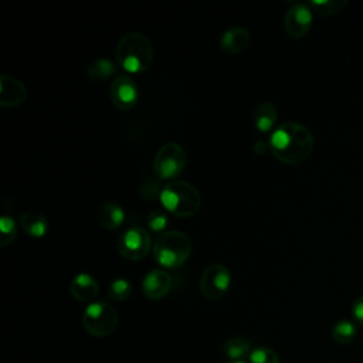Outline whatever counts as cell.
Masks as SVG:
<instances>
[{
	"instance_id": "obj_1",
	"label": "cell",
	"mask_w": 363,
	"mask_h": 363,
	"mask_svg": "<svg viewBox=\"0 0 363 363\" xmlns=\"http://www.w3.org/2000/svg\"><path fill=\"white\" fill-rule=\"evenodd\" d=\"M269 150L286 164H298L309 157L313 150L311 130L298 122H285L274 129L269 136Z\"/></svg>"
},
{
	"instance_id": "obj_2",
	"label": "cell",
	"mask_w": 363,
	"mask_h": 363,
	"mask_svg": "<svg viewBox=\"0 0 363 363\" xmlns=\"http://www.w3.org/2000/svg\"><path fill=\"white\" fill-rule=\"evenodd\" d=\"M153 54L152 41L139 31H130L122 35L115 50L118 64L130 74L146 71L152 65Z\"/></svg>"
},
{
	"instance_id": "obj_3",
	"label": "cell",
	"mask_w": 363,
	"mask_h": 363,
	"mask_svg": "<svg viewBox=\"0 0 363 363\" xmlns=\"http://www.w3.org/2000/svg\"><path fill=\"white\" fill-rule=\"evenodd\" d=\"M160 201L176 217H193L201 207L199 190L186 180H170L162 187Z\"/></svg>"
},
{
	"instance_id": "obj_4",
	"label": "cell",
	"mask_w": 363,
	"mask_h": 363,
	"mask_svg": "<svg viewBox=\"0 0 363 363\" xmlns=\"http://www.w3.org/2000/svg\"><path fill=\"white\" fill-rule=\"evenodd\" d=\"M190 254L191 241L179 230L164 231L153 242V257L157 264L166 268H180L186 264Z\"/></svg>"
},
{
	"instance_id": "obj_5",
	"label": "cell",
	"mask_w": 363,
	"mask_h": 363,
	"mask_svg": "<svg viewBox=\"0 0 363 363\" xmlns=\"http://www.w3.org/2000/svg\"><path fill=\"white\" fill-rule=\"evenodd\" d=\"M118 325V313L108 302L88 303L82 313L84 329L95 337L109 336Z\"/></svg>"
},
{
	"instance_id": "obj_6",
	"label": "cell",
	"mask_w": 363,
	"mask_h": 363,
	"mask_svg": "<svg viewBox=\"0 0 363 363\" xmlns=\"http://www.w3.org/2000/svg\"><path fill=\"white\" fill-rule=\"evenodd\" d=\"M186 166V152L182 145L176 142L163 143L153 159L155 173L160 179L177 177Z\"/></svg>"
},
{
	"instance_id": "obj_7",
	"label": "cell",
	"mask_w": 363,
	"mask_h": 363,
	"mask_svg": "<svg viewBox=\"0 0 363 363\" xmlns=\"http://www.w3.org/2000/svg\"><path fill=\"white\" fill-rule=\"evenodd\" d=\"M118 251L128 261L143 259L152 247L150 234L142 227H129L118 238Z\"/></svg>"
},
{
	"instance_id": "obj_8",
	"label": "cell",
	"mask_w": 363,
	"mask_h": 363,
	"mask_svg": "<svg viewBox=\"0 0 363 363\" xmlns=\"http://www.w3.org/2000/svg\"><path fill=\"white\" fill-rule=\"evenodd\" d=\"M231 284L230 269L221 264H210L204 268L200 277V292L208 301L223 298Z\"/></svg>"
},
{
	"instance_id": "obj_9",
	"label": "cell",
	"mask_w": 363,
	"mask_h": 363,
	"mask_svg": "<svg viewBox=\"0 0 363 363\" xmlns=\"http://www.w3.org/2000/svg\"><path fill=\"white\" fill-rule=\"evenodd\" d=\"M109 95L112 104L121 111L132 109L139 98L138 85L129 75H116L109 86Z\"/></svg>"
},
{
	"instance_id": "obj_10",
	"label": "cell",
	"mask_w": 363,
	"mask_h": 363,
	"mask_svg": "<svg viewBox=\"0 0 363 363\" xmlns=\"http://www.w3.org/2000/svg\"><path fill=\"white\" fill-rule=\"evenodd\" d=\"M313 14L308 4L296 3L291 6L284 17V27L289 37L302 38L312 27Z\"/></svg>"
},
{
	"instance_id": "obj_11",
	"label": "cell",
	"mask_w": 363,
	"mask_h": 363,
	"mask_svg": "<svg viewBox=\"0 0 363 363\" xmlns=\"http://www.w3.org/2000/svg\"><path fill=\"white\" fill-rule=\"evenodd\" d=\"M172 284L173 279L170 274L164 269L156 268L145 275L142 281V291L146 298L157 301L169 294V291L172 289Z\"/></svg>"
},
{
	"instance_id": "obj_12",
	"label": "cell",
	"mask_w": 363,
	"mask_h": 363,
	"mask_svg": "<svg viewBox=\"0 0 363 363\" xmlns=\"http://www.w3.org/2000/svg\"><path fill=\"white\" fill-rule=\"evenodd\" d=\"M27 98L26 85L7 74L0 75V105L1 106H17Z\"/></svg>"
},
{
	"instance_id": "obj_13",
	"label": "cell",
	"mask_w": 363,
	"mask_h": 363,
	"mask_svg": "<svg viewBox=\"0 0 363 363\" xmlns=\"http://www.w3.org/2000/svg\"><path fill=\"white\" fill-rule=\"evenodd\" d=\"M69 292L78 302L92 303L94 299L98 296L99 285L91 274L79 272L69 282Z\"/></svg>"
},
{
	"instance_id": "obj_14",
	"label": "cell",
	"mask_w": 363,
	"mask_h": 363,
	"mask_svg": "<svg viewBox=\"0 0 363 363\" xmlns=\"http://www.w3.org/2000/svg\"><path fill=\"white\" fill-rule=\"evenodd\" d=\"M251 41V34L245 27H231L221 34L220 47L224 54L235 55L242 52Z\"/></svg>"
},
{
	"instance_id": "obj_15",
	"label": "cell",
	"mask_w": 363,
	"mask_h": 363,
	"mask_svg": "<svg viewBox=\"0 0 363 363\" xmlns=\"http://www.w3.org/2000/svg\"><path fill=\"white\" fill-rule=\"evenodd\" d=\"M98 220L105 230H116L125 221V210L116 201H105L99 207Z\"/></svg>"
},
{
	"instance_id": "obj_16",
	"label": "cell",
	"mask_w": 363,
	"mask_h": 363,
	"mask_svg": "<svg viewBox=\"0 0 363 363\" xmlns=\"http://www.w3.org/2000/svg\"><path fill=\"white\" fill-rule=\"evenodd\" d=\"M23 230L33 238H41L48 231V220L35 211H24L18 217Z\"/></svg>"
},
{
	"instance_id": "obj_17",
	"label": "cell",
	"mask_w": 363,
	"mask_h": 363,
	"mask_svg": "<svg viewBox=\"0 0 363 363\" xmlns=\"http://www.w3.org/2000/svg\"><path fill=\"white\" fill-rule=\"evenodd\" d=\"M278 119L277 106L272 102H259L254 109V122L259 132L267 133L269 132Z\"/></svg>"
},
{
	"instance_id": "obj_18",
	"label": "cell",
	"mask_w": 363,
	"mask_h": 363,
	"mask_svg": "<svg viewBox=\"0 0 363 363\" xmlns=\"http://www.w3.org/2000/svg\"><path fill=\"white\" fill-rule=\"evenodd\" d=\"M251 350V342L244 337H230L221 346V353L230 362H242L250 357Z\"/></svg>"
},
{
	"instance_id": "obj_19",
	"label": "cell",
	"mask_w": 363,
	"mask_h": 363,
	"mask_svg": "<svg viewBox=\"0 0 363 363\" xmlns=\"http://www.w3.org/2000/svg\"><path fill=\"white\" fill-rule=\"evenodd\" d=\"M116 71L115 64L105 57L95 58L88 67H86V75L96 82H104L109 79Z\"/></svg>"
},
{
	"instance_id": "obj_20",
	"label": "cell",
	"mask_w": 363,
	"mask_h": 363,
	"mask_svg": "<svg viewBox=\"0 0 363 363\" xmlns=\"http://www.w3.org/2000/svg\"><path fill=\"white\" fill-rule=\"evenodd\" d=\"M330 335L336 343L349 345L356 337V326L349 319H340L333 323Z\"/></svg>"
},
{
	"instance_id": "obj_21",
	"label": "cell",
	"mask_w": 363,
	"mask_h": 363,
	"mask_svg": "<svg viewBox=\"0 0 363 363\" xmlns=\"http://www.w3.org/2000/svg\"><path fill=\"white\" fill-rule=\"evenodd\" d=\"M133 291V286L130 284L129 279H125V278H116L113 279L109 286H108V291H106V295L111 301H115V302H122V301H126L130 294Z\"/></svg>"
},
{
	"instance_id": "obj_22",
	"label": "cell",
	"mask_w": 363,
	"mask_h": 363,
	"mask_svg": "<svg viewBox=\"0 0 363 363\" xmlns=\"http://www.w3.org/2000/svg\"><path fill=\"white\" fill-rule=\"evenodd\" d=\"M17 233L18 227L16 220L9 214H3L0 217V247L11 244L17 238Z\"/></svg>"
},
{
	"instance_id": "obj_23",
	"label": "cell",
	"mask_w": 363,
	"mask_h": 363,
	"mask_svg": "<svg viewBox=\"0 0 363 363\" xmlns=\"http://www.w3.org/2000/svg\"><path fill=\"white\" fill-rule=\"evenodd\" d=\"M347 6V0H313L309 3L315 11L322 16H332L342 11Z\"/></svg>"
},
{
	"instance_id": "obj_24",
	"label": "cell",
	"mask_w": 363,
	"mask_h": 363,
	"mask_svg": "<svg viewBox=\"0 0 363 363\" xmlns=\"http://www.w3.org/2000/svg\"><path fill=\"white\" fill-rule=\"evenodd\" d=\"M248 363H281V359L274 349L267 346H258L251 350Z\"/></svg>"
},
{
	"instance_id": "obj_25",
	"label": "cell",
	"mask_w": 363,
	"mask_h": 363,
	"mask_svg": "<svg viewBox=\"0 0 363 363\" xmlns=\"http://www.w3.org/2000/svg\"><path fill=\"white\" fill-rule=\"evenodd\" d=\"M169 223V218H167V213L164 210H160V208H156L153 211L149 213L147 218H146V224L147 227L155 231V233H164L163 230L166 228Z\"/></svg>"
},
{
	"instance_id": "obj_26",
	"label": "cell",
	"mask_w": 363,
	"mask_h": 363,
	"mask_svg": "<svg viewBox=\"0 0 363 363\" xmlns=\"http://www.w3.org/2000/svg\"><path fill=\"white\" fill-rule=\"evenodd\" d=\"M142 196L143 197H147V199H156L159 197L160 199V193H162V189L155 183V182H147L143 184L142 190H140Z\"/></svg>"
},
{
	"instance_id": "obj_27",
	"label": "cell",
	"mask_w": 363,
	"mask_h": 363,
	"mask_svg": "<svg viewBox=\"0 0 363 363\" xmlns=\"http://www.w3.org/2000/svg\"><path fill=\"white\" fill-rule=\"evenodd\" d=\"M352 315H353V319L360 325L363 326V295L357 296L352 305Z\"/></svg>"
},
{
	"instance_id": "obj_28",
	"label": "cell",
	"mask_w": 363,
	"mask_h": 363,
	"mask_svg": "<svg viewBox=\"0 0 363 363\" xmlns=\"http://www.w3.org/2000/svg\"><path fill=\"white\" fill-rule=\"evenodd\" d=\"M252 150H254L257 155H264L267 150H269V145L265 143L264 140H257V142L252 145Z\"/></svg>"
},
{
	"instance_id": "obj_29",
	"label": "cell",
	"mask_w": 363,
	"mask_h": 363,
	"mask_svg": "<svg viewBox=\"0 0 363 363\" xmlns=\"http://www.w3.org/2000/svg\"><path fill=\"white\" fill-rule=\"evenodd\" d=\"M228 363H247V362L242 360V362H228Z\"/></svg>"
}]
</instances>
